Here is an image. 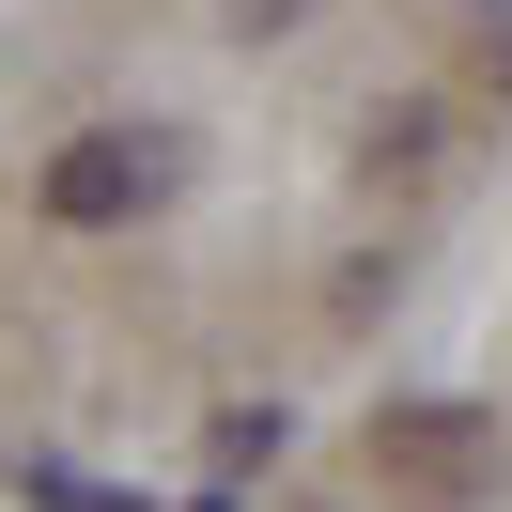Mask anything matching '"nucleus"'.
Here are the masks:
<instances>
[{
    "label": "nucleus",
    "instance_id": "f257e3e1",
    "mask_svg": "<svg viewBox=\"0 0 512 512\" xmlns=\"http://www.w3.org/2000/svg\"><path fill=\"white\" fill-rule=\"evenodd\" d=\"M373 481L419 497V512L497 497V419H466V404H388V419H373Z\"/></svg>",
    "mask_w": 512,
    "mask_h": 512
},
{
    "label": "nucleus",
    "instance_id": "f03ea898",
    "mask_svg": "<svg viewBox=\"0 0 512 512\" xmlns=\"http://www.w3.org/2000/svg\"><path fill=\"white\" fill-rule=\"evenodd\" d=\"M156 202H171V140H156V125H94V140H63V156H47V218H63V233L156 218Z\"/></svg>",
    "mask_w": 512,
    "mask_h": 512
}]
</instances>
